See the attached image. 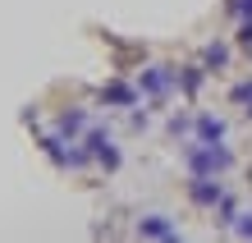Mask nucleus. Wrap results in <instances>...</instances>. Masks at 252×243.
Segmentation results:
<instances>
[{
	"label": "nucleus",
	"instance_id": "2",
	"mask_svg": "<svg viewBox=\"0 0 252 243\" xmlns=\"http://www.w3.org/2000/svg\"><path fill=\"white\" fill-rule=\"evenodd\" d=\"M188 197L197 207H220V184H216V174H192V184H188Z\"/></svg>",
	"mask_w": 252,
	"mask_h": 243
},
{
	"label": "nucleus",
	"instance_id": "9",
	"mask_svg": "<svg viewBox=\"0 0 252 243\" xmlns=\"http://www.w3.org/2000/svg\"><path fill=\"white\" fill-rule=\"evenodd\" d=\"M202 60H206V69H220V65L229 60V51H225V46H206V55H202Z\"/></svg>",
	"mask_w": 252,
	"mask_h": 243
},
{
	"label": "nucleus",
	"instance_id": "8",
	"mask_svg": "<svg viewBox=\"0 0 252 243\" xmlns=\"http://www.w3.org/2000/svg\"><path fill=\"white\" fill-rule=\"evenodd\" d=\"M101 101H115V105H133V92H128L124 83H110L106 92H101Z\"/></svg>",
	"mask_w": 252,
	"mask_h": 243
},
{
	"label": "nucleus",
	"instance_id": "1",
	"mask_svg": "<svg viewBox=\"0 0 252 243\" xmlns=\"http://www.w3.org/2000/svg\"><path fill=\"white\" fill-rule=\"evenodd\" d=\"M229 165H234V156L220 142H202L197 138V142L184 147V170L188 174H220V170H229Z\"/></svg>",
	"mask_w": 252,
	"mask_h": 243
},
{
	"label": "nucleus",
	"instance_id": "10",
	"mask_svg": "<svg viewBox=\"0 0 252 243\" xmlns=\"http://www.w3.org/2000/svg\"><path fill=\"white\" fill-rule=\"evenodd\" d=\"M234 101L248 105V115H252V83H239V87H234Z\"/></svg>",
	"mask_w": 252,
	"mask_h": 243
},
{
	"label": "nucleus",
	"instance_id": "5",
	"mask_svg": "<svg viewBox=\"0 0 252 243\" xmlns=\"http://www.w3.org/2000/svg\"><path fill=\"white\" fill-rule=\"evenodd\" d=\"M197 138H202V142H220V138H225V119L202 115V119H197Z\"/></svg>",
	"mask_w": 252,
	"mask_h": 243
},
{
	"label": "nucleus",
	"instance_id": "12",
	"mask_svg": "<svg viewBox=\"0 0 252 243\" xmlns=\"http://www.w3.org/2000/svg\"><path fill=\"white\" fill-rule=\"evenodd\" d=\"M239 234H243V239H252V216H243V220H239Z\"/></svg>",
	"mask_w": 252,
	"mask_h": 243
},
{
	"label": "nucleus",
	"instance_id": "3",
	"mask_svg": "<svg viewBox=\"0 0 252 243\" xmlns=\"http://www.w3.org/2000/svg\"><path fill=\"white\" fill-rule=\"evenodd\" d=\"M87 156L106 161L110 170H115V165H120V151L110 147V138H106V133H101V129H87Z\"/></svg>",
	"mask_w": 252,
	"mask_h": 243
},
{
	"label": "nucleus",
	"instance_id": "4",
	"mask_svg": "<svg viewBox=\"0 0 252 243\" xmlns=\"http://www.w3.org/2000/svg\"><path fill=\"white\" fill-rule=\"evenodd\" d=\"M138 234H147V239H179V230L165 225V216H147V220L138 225Z\"/></svg>",
	"mask_w": 252,
	"mask_h": 243
},
{
	"label": "nucleus",
	"instance_id": "6",
	"mask_svg": "<svg viewBox=\"0 0 252 243\" xmlns=\"http://www.w3.org/2000/svg\"><path fill=\"white\" fill-rule=\"evenodd\" d=\"M138 87H147L152 97H160V92L170 87V69H147L142 78H138Z\"/></svg>",
	"mask_w": 252,
	"mask_h": 243
},
{
	"label": "nucleus",
	"instance_id": "11",
	"mask_svg": "<svg viewBox=\"0 0 252 243\" xmlns=\"http://www.w3.org/2000/svg\"><path fill=\"white\" fill-rule=\"evenodd\" d=\"M202 87V69H184V92H197Z\"/></svg>",
	"mask_w": 252,
	"mask_h": 243
},
{
	"label": "nucleus",
	"instance_id": "7",
	"mask_svg": "<svg viewBox=\"0 0 252 243\" xmlns=\"http://www.w3.org/2000/svg\"><path fill=\"white\" fill-rule=\"evenodd\" d=\"M55 129H60L64 138H73V133H83V129H87V115H83V110H64V115H60V124H55Z\"/></svg>",
	"mask_w": 252,
	"mask_h": 243
}]
</instances>
